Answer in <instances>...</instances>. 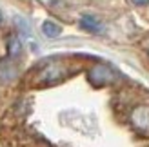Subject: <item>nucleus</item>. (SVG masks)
Segmentation results:
<instances>
[{
    "mask_svg": "<svg viewBox=\"0 0 149 147\" xmlns=\"http://www.w3.org/2000/svg\"><path fill=\"white\" fill-rule=\"evenodd\" d=\"M65 76H68V67L60 62H51L36 73L35 84H56Z\"/></svg>",
    "mask_w": 149,
    "mask_h": 147,
    "instance_id": "1",
    "label": "nucleus"
},
{
    "mask_svg": "<svg viewBox=\"0 0 149 147\" xmlns=\"http://www.w3.org/2000/svg\"><path fill=\"white\" fill-rule=\"evenodd\" d=\"M87 78L93 85H107L116 80V73L107 65H95L93 69H89Z\"/></svg>",
    "mask_w": 149,
    "mask_h": 147,
    "instance_id": "2",
    "label": "nucleus"
},
{
    "mask_svg": "<svg viewBox=\"0 0 149 147\" xmlns=\"http://www.w3.org/2000/svg\"><path fill=\"white\" fill-rule=\"evenodd\" d=\"M131 120L138 129L147 131L149 129V107H136L131 114Z\"/></svg>",
    "mask_w": 149,
    "mask_h": 147,
    "instance_id": "3",
    "label": "nucleus"
},
{
    "mask_svg": "<svg viewBox=\"0 0 149 147\" xmlns=\"http://www.w3.org/2000/svg\"><path fill=\"white\" fill-rule=\"evenodd\" d=\"M80 27L86 29V31H89V33H100L102 31L100 20L91 17V15H84V17L80 18Z\"/></svg>",
    "mask_w": 149,
    "mask_h": 147,
    "instance_id": "4",
    "label": "nucleus"
},
{
    "mask_svg": "<svg viewBox=\"0 0 149 147\" xmlns=\"http://www.w3.org/2000/svg\"><path fill=\"white\" fill-rule=\"evenodd\" d=\"M42 33L47 36V38H56V36H60L62 33V27L56 24V22H51V20H46L42 24Z\"/></svg>",
    "mask_w": 149,
    "mask_h": 147,
    "instance_id": "5",
    "label": "nucleus"
},
{
    "mask_svg": "<svg viewBox=\"0 0 149 147\" xmlns=\"http://www.w3.org/2000/svg\"><path fill=\"white\" fill-rule=\"evenodd\" d=\"M20 51H22V44L18 42V38L13 36V38L9 40V53H11V56H17Z\"/></svg>",
    "mask_w": 149,
    "mask_h": 147,
    "instance_id": "6",
    "label": "nucleus"
},
{
    "mask_svg": "<svg viewBox=\"0 0 149 147\" xmlns=\"http://www.w3.org/2000/svg\"><path fill=\"white\" fill-rule=\"evenodd\" d=\"M127 2H131L133 6H146L149 4V0H127Z\"/></svg>",
    "mask_w": 149,
    "mask_h": 147,
    "instance_id": "7",
    "label": "nucleus"
},
{
    "mask_svg": "<svg viewBox=\"0 0 149 147\" xmlns=\"http://www.w3.org/2000/svg\"><path fill=\"white\" fill-rule=\"evenodd\" d=\"M0 24H2V13H0Z\"/></svg>",
    "mask_w": 149,
    "mask_h": 147,
    "instance_id": "8",
    "label": "nucleus"
}]
</instances>
